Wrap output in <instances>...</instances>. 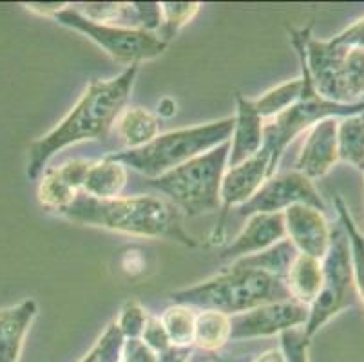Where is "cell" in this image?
Instances as JSON below:
<instances>
[{"label":"cell","mask_w":364,"mask_h":362,"mask_svg":"<svg viewBox=\"0 0 364 362\" xmlns=\"http://www.w3.org/2000/svg\"><path fill=\"white\" fill-rule=\"evenodd\" d=\"M201 6L198 2H161V28L156 33L164 42H167L176 36L180 29L200 13Z\"/></svg>","instance_id":"83f0119b"},{"label":"cell","mask_w":364,"mask_h":362,"mask_svg":"<svg viewBox=\"0 0 364 362\" xmlns=\"http://www.w3.org/2000/svg\"><path fill=\"white\" fill-rule=\"evenodd\" d=\"M141 31L158 33L161 28V4L158 2H134Z\"/></svg>","instance_id":"d6a6232c"},{"label":"cell","mask_w":364,"mask_h":362,"mask_svg":"<svg viewBox=\"0 0 364 362\" xmlns=\"http://www.w3.org/2000/svg\"><path fill=\"white\" fill-rule=\"evenodd\" d=\"M129 181L127 167L111 156L91 161L82 192L95 199L120 198Z\"/></svg>","instance_id":"d6986e66"},{"label":"cell","mask_w":364,"mask_h":362,"mask_svg":"<svg viewBox=\"0 0 364 362\" xmlns=\"http://www.w3.org/2000/svg\"><path fill=\"white\" fill-rule=\"evenodd\" d=\"M140 339L152 351H154V353H160V351L167 350V348L171 346V339H168L160 317H154V315H149L147 323H145L144 328V334H141Z\"/></svg>","instance_id":"1f68e13d"},{"label":"cell","mask_w":364,"mask_h":362,"mask_svg":"<svg viewBox=\"0 0 364 362\" xmlns=\"http://www.w3.org/2000/svg\"><path fill=\"white\" fill-rule=\"evenodd\" d=\"M193 346H176L171 344L167 350L160 351L158 355V362H188L193 357Z\"/></svg>","instance_id":"d590c367"},{"label":"cell","mask_w":364,"mask_h":362,"mask_svg":"<svg viewBox=\"0 0 364 362\" xmlns=\"http://www.w3.org/2000/svg\"><path fill=\"white\" fill-rule=\"evenodd\" d=\"M287 239L299 254L323 259L330 248L332 230L324 212L309 205H294L283 212Z\"/></svg>","instance_id":"4fadbf2b"},{"label":"cell","mask_w":364,"mask_h":362,"mask_svg":"<svg viewBox=\"0 0 364 362\" xmlns=\"http://www.w3.org/2000/svg\"><path fill=\"white\" fill-rule=\"evenodd\" d=\"M323 284L316 301L309 307V321L304 324V335L312 339L330 319L348 310L359 297L353 274L352 248L344 228L332 230L330 248L323 259Z\"/></svg>","instance_id":"ba28073f"},{"label":"cell","mask_w":364,"mask_h":362,"mask_svg":"<svg viewBox=\"0 0 364 362\" xmlns=\"http://www.w3.org/2000/svg\"><path fill=\"white\" fill-rule=\"evenodd\" d=\"M122 362H158V355L141 339H125Z\"/></svg>","instance_id":"836d02e7"},{"label":"cell","mask_w":364,"mask_h":362,"mask_svg":"<svg viewBox=\"0 0 364 362\" xmlns=\"http://www.w3.org/2000/svg\"><path fill=\"white\" fill-rule=\"evenodd\" d=\"M279 346L284 362H309L310 339L304 335L303 328L283 331L279 335Z\"/></svg>","instance_id":"4dcf8cb0"},{"label":"cell","mask_w":364,"mask_h":362,"mask_svg":"<svg viewBox=\"0 0 364 362\" xmlns=\"http://www.w3.org/2000/svg\"><path fill=\"white\" fill-rule=\"evenodd\" d=\"M250 362H284V357H283V351L281 350H268L264 351V353L257 355L256 358H252Z\"/></svg>","instance_id":"f35d334b"},{"label":"cell","mask_w":364,"mask_h":362,"mask_svg":"<svg viewBox=\"0 0 364 362\" xmlns=\"http://www.w3.org/2000/svg\"><path fill=\"white\" fill-rule=\"evenodd\" d=\"M301 92H303V80L299 76V78H294L290 82H284V84L270 89V91L261 95L257 100H252L254 107L259 112L261 118L268 122V119L276 118L281 112L292 107L299 100Z\"/></svg>","instance_id":"d4e9b609"},{"label":"cell","mask_w":364,"mask_h":362,"mask_svg":"<svg viewBox=\"0 0 364 362\" xmlns=\"http://www.w3.org/2000/svg\"><path fill=\"white\" fill-rule=\"evenodd\" d=\"M140 65L125 68L114 78L92 80L84 89L75 107L48 134L31 142L28 149L29 179H36L48 167L49 159L65 147L87 139H104L125 109L136 82Z\"/></svg>","instance_id":"6da1fadb"},{"label":"cell","mask_w":364,"mask_h":362,"mask_svg":"<svg viewBox=\"0 0 364 362\" xmlns=\"http://www.w3.org/2000/svg\"><path fill=\"white\" fill-rule=\"evenodd\" d=\"M306 65L317 95L343 105L364 102V49L336 40H317L309 33L304 42Z\"/></svg>","instance_id":"52a82bcc"},{"label":"cell","mask_w":364,"mask_h":362,"mask_svg":"<svg viewBox=\"0 0 364 362\" xmlns=\"http://www.w3.org/2000/svg\"><path fill=\"white\" fill-rule=\"evenodd\" d=\"M124 343V335L120 334L117 324L111 323L80 362H122Z\"/></svg>","instance_id":"f1b7e54d"},{"label":"cell","mask_w":364,"mask_h":362,"mask_svg":"<svg viewBox=\"0 0 364 362\" xmlns=\"http://www.w3.org/2000/svg\"><path fill=\"white\" fill-rule=\"evenodd\" d=\"M234 118H223L196 127L171 131L154 138L151 144L134 151L112 152V159L127 169L140 172L147 179L158 178L191 159L213 151L218 145L230 142Z\"/></svg>","instance_id":"5b68a950"},{"label":"cell","mask_w":364,"mask_h":362,"mask_svg":"<svg viewBox=\"0 0 364 362\" xmlns=\"http://www.w3.org/2000/svg\"><path fill=\"white\" fill-rule=\"evenodd\" d=\"M171 299L172 303L194 310H214L232 317L261 304L289 301L292 297L283 279L232 263L194 287L172 292Z\"/></svg>","instance_id":"3957f363"},{"label":"cell","mask_w":364,"mask_h":362,"mask_svg":"<svg viewBox=\"0 0 364 362\" xmlns=\"http://www.w3.org/2000/svg\"><path fill=\"white\" fill-rule=\"evenodd\" d=\"M309 307L294 299L261 304L230 317V341L272 337L283 331L304 328L309 321Z\"/></svg>","instance_id":"8fae6325"},{"label":"cell","mask_w":364,"mask_h":362,"mask_svg":"<svg viewBox=\"0 0 364 362\" xmlns=\"http://www.w3.org/2000/svg\"><path fill=\"white\" fill-rule=\"evenodd\" d=\"M297 254H299V252L296 250V247L290 243L289 239L284 238L283 241L272 245V247L267 248V250L259 252V254L248 255V257L234 261V263H240L243 265V267L267 272V274L274 275V277H279L284 281V277L289 274L290 267H292L294 259L297 257Z\"/></svg>","instance_id":"cb8c5ba5"},{"label":"cell","mask_w":364,"mask_h":362,"mask_svg":"<svg viewBox=\"0 0 364 362\" xmlns=\"http://www.w3.org/2000/svg\"><path fill=\"white\" fill-rule=\"evenodd\" d=\"M252 358H232V357H225V355H218V351H201L200 355H194L191 357L188 362H250Z\"/></svg>","instance_id":"74e56055"},{"label":"cell","mask_w":364,"mask_h":362,"mask_svg":"<svg viewBox=\"0 0 364 362\" xmlns=\"http://www.w3.org/2000/svg\"><path fill=\"white\" fill-rule=\"evenodd\" d=\"M112 129L120 136L125 151H134L160 136V119L144 107H127L120 112Z\"/></svg>","instance_id":"ffe728a7"},{"label":"cell","mask_w":364,"mask_h":362,"mask_svg":"<svg viewBox=\"0 0 364 362\" xmlns=\"http://www.w3.org/2000/svg\"><path fill=\"white\" fill-rule=\"evenodd\" d=\"M284 284L294 301L310 307L316 301L321 284H323V265L319 259L297 254L289 274L284 277Z\"/></svg>","instance_id":"44dd1931"},{"label":"cell","mask_w":364,"mask_h":362,"mask_svg":"<svg viewBox=\"0 0 364 362\" xmlns=\"http://www.w3.org/2000/svg\"><path fill=\"white\" fill-rule=\"evenodd\" d=\"M198 312L185 304H172L165 308L160 321L167 331L171 344L176 346H193L194 344V328H196Z\"/></svg>","instance_id":"484cf974"},{"label":"cell","mask_w":364,"mask_h":362,"mask_svg":"<svg viewBox=\"0 0 364 362\" xmlns=\"http://www.w3.org/2000/svg\"><path fill=\"white\" fill-rule=\"evenodd\" d=\"M287 238L283 214H254L247 218V225L221 250V261H240L248 255L259 254Z\"/></svg>","instance_id":"9a60e30c"},{"label":"cell","mask_w":364,"mask_h":362,"mask_svg":"<svg viewBox=\"0 0 364 362\" xmlns=\"http://www.w3.org/2000/svg\"><path fill=\"white\" fill-rule=\"evenodd\" d=\"M270 178V158L261 149L256 156L234 167H228L221 181V219L214 230V243L221 241L225 232V219L234 207L240 208L256 196L261 185Z\"/></svg>","instance_id":"7c38bea8"},{"label":"cell","mask_w":364,"mask_h":362,"mask_svg":"<svg viewBox=\"0 0 364 362\" xmlns=\"http://www.w3.org/2000/svg\"><path fill=\"white\" fill-rule=\"evenodd\" d=\"M58 214L85 227L104 228L134 238L168 239L191 248L198 245L196 239L183 228L181 212L158 196L95 199L80 192L75 201Z\"/></svg>","instance_id":"7a4b0ae2"},{"label":"cell","mask_w":364,"mask_h":362,"mask_svg":"<svg viewBox=\"0 0 364 362\" xmlns=\"http://www.w3.org/2000/svg\"><path fill=\"white\" fill-rule=\"evenodd\" d=\"M147 319V310L138 301L131 299V301H125L124 307L120 308V314H118L114 324L120 330V334L124 335V339H140Z\"/></svg>","instance_id":"f546056e"},{"label":"cell","mask_w":364,"mask_h":362,"mask_svg":"<svg viewBox=\"0 0 364 362\" xmlns=\"http://www.w3.org/2000/svg\"><path fill=\"white\" fill-rule=\"evenodd\" d=\"M38 315L35 299H26L22 303L8 308H0V362L21 361L24 339Z\"/></svg>","instance_id":"ac0fdd59"},{"label":"cell","mask_w":364,"mask_h":362,"mask_svg":"<svg viewBox=\"0 0 364 362\" xmlns=\"http://www.w3.org/2000/svg\"><path fill=\"white\" fill-rule=\"evenodd\" d=\"M294 205H309L321 212L326 211L324 199L314 187L312 179L297 172L296 169L268 178L256 196L237 208V214L241 218H250L254 214H283Z\"/></svg>","instance_id":"30bf717a"},{"label":"cell","mask_w":364,"mask_h":362,"mask_svg":"<svg viewBox=\"0 0 364 362\" xmlns=\"http://www.w3.org/2000/svg\"><path fill=\"white\" fill-rule=\"evenodd\" d=\"M53 20L64 28L85 35L98 48L104 49L112 60H117L118 64H124L125 68L141 65L149 60H156L167 49V42H164L156 33L97 24L76 11L75 6H68Z\"/></svg>","instance_id":"9c48e42d"},{"label":"cell","mask_w":364,"mask_h":362,"mask_svg":"<svg viewBox=\"0 0 364 362\" xmlns=\"http://www.w3.org/2000/svg\"><path fill=\"white\" fill-rule=\"evenodd\" d=\"M228 151L230 144L225 142L180 167L149 179L147 185L167 196L168 203L188 218L221 211L220 192L228 169Z\"/></svg>","instance_id":"8992f818"},{"label":"cell","mask_w":364,"mask_h":362,"mask_svg":"<svg viewBox=\"0 0 364 362\" xmlns=\"http://www.w3.org/2000/svg\"><path fill=\"white\" fill-rule=\"evenodd\" d=\"M91 161L87 159H69L62 165L46 167L38 183V201L48 211L56 214L73 203L84 188Z\"/></svg>","instance_id":"5bb4252c"},{"label":"cell","mask_w":364,"mask_h":362,"mask_svg":"<svg viewBox=\"0 0 364 362\" xmlns=\"http://www.w3.org/2000/svg\"><path fill=\"white\" fill-rule=\"evenodd\" d=\"M336 211L339 214L341 227L344 228L346 235H348L350 248H352V261H353V274H355V287L359 299L364 304V235L357 228L355 221H353L352 214H350L348 207L343 201L341 196L336 198Z\"/></svg>","instance_id":"4316f807"},{"label":"cell","mask_w":364,"mask_h":362,"mask_svg":"<svg viewBox=\"0 0 364 362\" xmlns=\"http://www.w3.org/2000/svg\"><path fill=\"white\" fill-rule=\"evenodd\" d=\"M227 343H230V317L214 310L198 312L194 346L201 351H220Z\"/></svg>","instance_id":"603a6c76"},{"label":"cell","mask_w":364,"mask_h":362,"mask_svg":"<svg viewBox=\"0 0 364 362\" xmlns=\"http://www.w3.org/2000/svg\"><path fill=\"white\" fill-rule=\"evenodd\" d=\"M339 161L364 171V112L337 119Z\"/></svg>","instance_id":"7402d4cb"},{"label":"cell","mask_w":364,"mask_h":362,"mask_svg":"<svg viewBox=\"0 0 364 362\" xmlns=\"http://www.w3.org/2000/svg\"><path fill=\"white\" fill-rule=\"evenodd\" d=\"M26 9L35 15H42V16H48V18H55L56 15L60 11H64L68 8V4H58V2H31V4H24Z\"/></svg>","instance_id":"8d00e7d4"},{"label":"cell","mask_w":364,"mask_h":362,"mask_svg":"<svg viewBox=\"0 0 364 362\" xmlns=\"http://www.w3.org/2000/svg\"><path fill=\"white\" fill-rule=\"evenodd\" d=\"M264 142V119L254 107L252 100L236 96V116L230 136V151H228V167L240 165L248 158L256 156L263 149Z\"/></svg>","instance_id":"e0dca14e"},{"label":"cell","mask_w":364,"mask_h":362,"mask_svg":"<svg viewBox=\"0 0 364 362\" xmlns=\"http://www.w3.org/2000/svg\"><path fill=\"white\" fill-rule=\"evenodd\" d=\"M337 119L328 118L314 125L306 132L303 149L296 161V171L309 179L323 178L339 161L337 151Z\"/></svg>","instance_id":"2e32d148"},{"label":"cell","mask_w":364,"mask_h":362,"mask_svg":"<svg viewBox=\"0 0 364 362\" xmlns=\"http://www.w3.org/2000/svg\"><path fill=\"white\" fill-rule=\"evenodd\" d=\"M333 40L343 46H348V48H363L364 49V18L357 20L355 24H352L350 28H346L343 33H339L337 36H333Z\"/></svg>","instance_id":"e575fe53"},{"label":"cell","mask_w":364,"mask_h":362,"mask_svg":"<svg viewBox=\"0 0 364 362\" xmlns=\"http://www.w3.org/2000/svg\"><path fill=\"white\" fill-rule=\"evenodd\" d=\"M309 33L310 29H299V31L290 33L292 35L290 40H292V46L297 53V58H299L303 92H301L299 100L292 107L281 112L276 118L264 122L263 151L270 158V178L276 174V169L287 147L301 132H309L314 125L323 122V119L344 118V116L364 112V102L363 104L343 105L324 100L323 96L317 95V91L314 89L312 78H310L309 65H306V51H304V42H306Z\"/></svg>","instance_id":"277c9868"},{"label":"cell","mask_w":364,"mask_h":362,"mask_svg":"<svg viewBox=\"0 0 364 362\" xmlns=\"http://www.w3.org/2000/svg\"><path fill=\"white\" fill-rule=\"evenodd\" d=\"M158 115L165 116V118H171L172 115H176V102L172 98H164L158 104Z\"/></svg>","instance_id":"ab89813d"}]
</instances>
